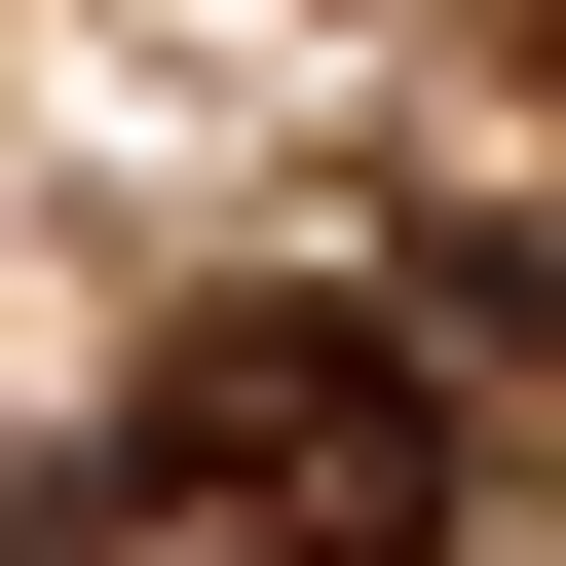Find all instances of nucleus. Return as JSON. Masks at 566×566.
Listing matches in <instances>:
<instances>
[{"label": "nucleus", "mask_w": 566, "mask_h": 566, "mask_svg": "<svg viewBox=\"0 0 566 566\" xmlns=\"http://www.w3.org/2000/svg\"><path fill=\"white\" fill-rule=\"evenodd\" d=\"M114 566H453V340L416 303H189L114 378Z\"/></svg>", "instance_id": "obj_1"}]
</instances>
